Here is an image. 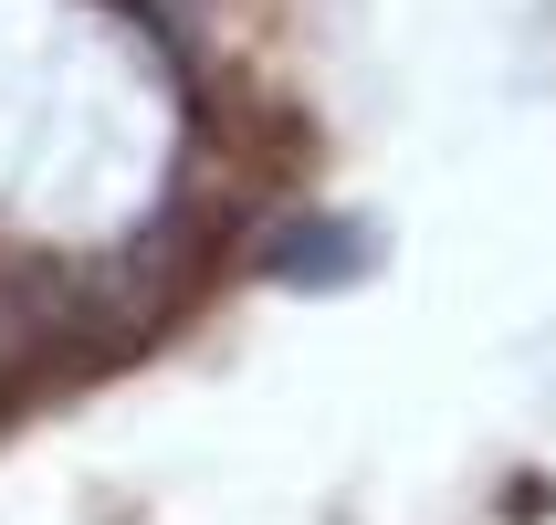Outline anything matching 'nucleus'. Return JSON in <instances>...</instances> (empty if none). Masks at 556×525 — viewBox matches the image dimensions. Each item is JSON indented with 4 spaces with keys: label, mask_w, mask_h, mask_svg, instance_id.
Segmentation results:
<instances>
[{
    "label": "nucleus",
    "mask_w": 556,
    "mask_h": 525,
    "mask_svg": "<svg viewBox=\"0 0 556 525\" xmlns=\"http://www.w3.org/2000/svg\"><path fill=\"white\" fill-rule=\"evenodd\" d=\"M378 263V232L368 221H346V211H294L263 232V274L294 284V295H337V284H357Z\"/></svg>",
    "instance_id": "1"
},
{
    "label": "nucleus",
    "mask_w": 556,
    "mask_h": 525,
    "mask_svg": "<svg viewBox=\"0 0 556 525\" xmlns=\"http://www.w3.org/2000/svg\"><path fill=\"white\" fill-rule=\"evenodd\" d=\"M53 347H74V274H53V263H0V378H22Z\"/></svg>",
    "instance_id": "2"
},
{
    "label": "nucleus",
    "mask_w": 556,
    "mask_h": 525,
    "mask_svg": "<svg viewBox=\"0 0 556 525\" xmlns=\"http://www.w3.org/2000/svg\"><path fill=\"white\" fill-rule=\"evenodd\" d=\"M126 11H148L157 32H200V22H211V0H126Z\"/></svg>",
    "instance_id": "3"
}]
</instances>
